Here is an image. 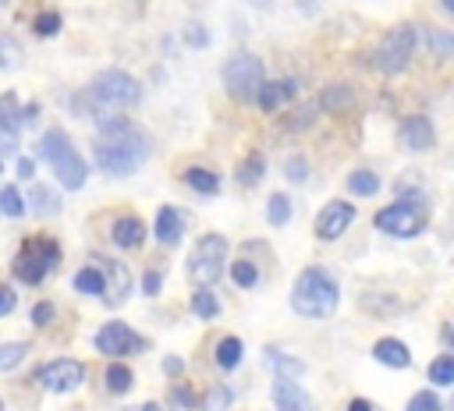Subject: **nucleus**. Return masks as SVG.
Wrapping results in <instances>:
<instances>
[{
	"label": "nucleus",
	"instance_id": "3c124183",
	"mask_svg": "<svg viewBox=\"0 0 454 411\" xmlns=\"http://www.w3.org/2000/svg\"><path fill=\"white\" fill-rule=\"evenodd\" d=\"M142 411H160V407H156V404H145V407H142Z\"/></svg>",
	"mask_w": 454,
	"mask_h": 411
},
{
	"label": "nucleus",
	"instance_id": "58836bf2",
	"mask_svg": "<svg viewBox=\"0 0 454 411\" xmlns=\"http://www.w3.org/2000/svg\"><path fill=\"white\" fill-rule=\"evenodd\" d=\"M426 39L436 46V53H440V57H447V53H450V32H443V28H433Z\"/></svg>",
	"mask_w": 454,
	"mask_h": 411
},
{
	"label": "nucleus",
	"instance_id": "37998d69",
	"mask_svg": "<svg viewBox=\"0 0 454 411\" xmlns=\"http://www.w3.org/2000/svg\"><path fill=\"white\" fill-rule=\"evenodd\" d=\"M287 177H291V181H305V159H301V156L287 159Z\"/></svg>",
	"mask_w": 454,
	"mask_h": 411
},
{
	"label": "nucleus",
	"instance_id": "a18cd8bd",
	"mask_svg": "<svg viewBox=\"0 0 454 411\" xmlns=\"http://www.w3.org/2000/svg\"><path fill=\"white\" fill-rule=\"evenodd\" d=\"M18 177H21V181L35 177V159H25V156H21V159H18Z\"/></svg>",
	"mask_w": 454,
	"mask_h": 411
},
{
	"label": "nucleus",
	"instance_id": "6ab92c4d",
	"mask_svg": "<svg viewBox=\"0 0 454 411\" xmlns=\"http://www.w3.org/2000/svg\"><path fill=\"white\" fill-rule=\"evenodd\" d=\"M110 237H114L117 248H138L142 237H145V223L138 216H121V220H114Z\"/></svg>",
	"mask_w": 454,
	"mask_h": 411
},
{
	"label": "nucleus",
	"instance_id": "2f4dec72",
	"mask_svg": "<svg viewBox=\"0 0 454 411\" xmlns=\"http://www.w3.org/2000/svg\"><path fill=\"white\" fill-rule=\"evenodd\" d=\"M106 386H110L114 393H128V390H131V368L114 361V365L106 368Z\"/></svg>",
	"mask_w": 454,
	"mask_h": 411
},
{
	"label": "nucleus",
	"instance_id": "a878e982",
	"mask_svg": "<svg viewBox=\"0 0 454 411\" xmlns=\"http://www.w3.org/2000/svg\"><path fill=\"white\" fill-rule=\"evenodd\" d=\"M266 220H270V227H284V223L291 220V198H287L284 191L270 195V206H266Z\"/></svg>",
	"mask_w": 454,
	"mask_h": 411
},
{
	"label": "nucleus",
	"instance_id": "aec40b11",
	"mask_svg": "<svg viewBox=\"0 0 454 411\" xmlns=\"http://www.w3.org/2000/svg\"><path fill=\"white\" fill-rule=\"evenodd\" d=\"M291 89H294V81H262V89H259V96H255V103L262 106V110H280L287 99H291Z\"/></svg>",
	"mask_w": 454,
	"mask_h": 411
},
{
	"label": "nucleus",
	"instance_id": "a211bd4d",
	"mask_svg": "<svg viewBox=\"0 0 454 411\" xmlns=\"http://www.w3.org/2000/svg\"><path fill=\"white\" fill-rule=\"evenodd\" d=\"M184 234V216L174 209V206H163L156 213V241L160 244H177Z\"/></svg>",
	"mask_w": 454,
	"mask_h": 411
},
{
	"label": "nucleus",
	"instance_id": "e433bc0d",
	"mask_svg": "<svg viewBox=\"0 0 454 411\" xmlns=\"http://www.w3.org/2000/svg\"><path fill=\"white\" fill-rule=\"evenodd\" d=\"M57 28H60V14L57 11H43L35 18V35H57Z\"/></svg>",
	"mask_w": 454,
	"mask_h": 411
},
{
	"label": "nucleus",
	"instance_id": "dca6fc26",
	"mask_svg": "<svg viewBox=\"0 0 454 411\" xmlns=\"http://www.w3.org/2000/svg\"><path fill=\"white\" fill-rule=\"evenodd\" d=\"M21 202H25V213H32V216H57L60 213V195L50 184H28V198H21Z\"/></svg>",
	"mask_w": 454,
	"mask_h": 411
},
{
	"label": "nucleus",
	"instance_id": "603ef678",
	"mask_svg": "<svg viewBox=\"0 0 454 411\" xmlns=\"http://www.w3.org/2000/svg\"><path fill=\"white\" fill-rule=\"evenodd\" d=\"M0 411H4V400H0Z\"/></svg>",
	"mask_w": 454,
	"mask_h": 411
},
{
	"label": "nucleus",
	"instance_id": "9b49d317",
	"mask_svg": "<svg viewBox=\"0 0 454 411\" xmlns=\"http://www.w3.org/2000/svg\"><path fill=\"white\" fill-rule=\"evenodd\" d=\"M35 379H39L50 393H71V390H78V386L85 383V365L74 361V358H57V361L43 365V368L35 372Z\"/></svg>",
	"mask_w": 454,
	"mask_h": 411
},
{
	"label": "nucleus",
	"instance_id": "0eeeda50",
	"mask_svg": "<svg viewBox=\"0 0 454 411\" xmlns=\"http://www.w3.org/2000/svg\"><path fill=\"white\" fill-rule=\"evenodd\" d=\"M429 223V213L419 206V198H401L394 206H383L376 213V230L390 237H419Z\"/></svg>",
	"mask_w": 454,
	"mask_h": 411
},
{
	"label": "nucleus",
	"instance_id": "c03bdc74",
	"mask_svg": "<svg viewBox=\"0 0 454 411\" xmlns=\"http://www.w3.org/2000/svg\"><path fill=\"white\" fill-rule=\"evenodd\" d=\"M188 43H192V46H206V43H209L206 28H202V25H188Z\"/></svg>",
	"mask_w": 454,
	"mask_h": 411
},
{
	"label": "nucleus",
	"instance_id": "f257e3e1",
	"mask_svg": "<svg viewBox=\"0 0 454 411\" xmlns=\"http://www.w3.org/2000/svg\"><path fill=\"white\" fill-rule=\"evenodd\" d=\"M149 149H153L149 135L138 131V128H135L131 120H124V117L103 120V124H99V138H96V145H92L96 167H99L103 174H110V177H128V174H135V170L149 159Z\"/></svg>",
	"mask_w": 454,
	"mask_h": 411
},
{
	"label": "nucleus",
	"instance_id": "864d4df0",
	"mask_svg": "<svg viewBox=\"0 0 454 411\" xmlns=\"http://www.w3.org/2000/svg\"><path fill=\"white\" fill-rule=\"evenodd\" d=\"M4 4H7V0H0V7H4Z\"/></svg>",
	"mask_w": 454,
	"mask_h": 411
},
{
	"label": "nucleus",
	"instance_id": "20e7f679",
	"mask_svg": "<svg viewBox=\"0 0 454 411\" xmlns=\"http://www.w3.org/2000/svg\"><path fill=\"white\" fill-rule=\"evenodd\" d=\"M39 156L50 163V170H53V177H57L60 188H67V191L85 188L89 167H85V159L78 156V149H74V142L67 138V131L50 128V131L39 138Z\"/></svg>",
	"mask_w": 454,
	"mask_h": 411
},
{
	"label": "nucleus",
	"instance_id": "c85d7f7f",
	"mask_svg": "<svg viewBox=\"0 0 454 411\" xmlns=\"http://www.w3.org/2000/svg\"><path fill=\"white\" fill-rule=\"evenodd\" d=\"M270 361H273V368H277V379H298V376H305V365H301L298 358H287V354L270 351Z\"/></svg>",
	"mask_w": 454,
	"mask_h": 411
},
{
	"label": "nucleus",
	"instance_id": "ddd939ff",
	"mask_svg": "<svg viewBox=\"0 0 454 411\" xmlns=\"http://www.w3.org/2000/svg\"><path fill=\"white\" fill-rule=\"evenodd\" d=\"M99 273H103V298H106V305H124V298L131 291V276H128L124 262H103Z\"/></svg>",
	"mask_w": 454,
	"mask_h": 411
},
{
	"label": "nucleus",
	"instance_id": "bb28decb",
	"mask_svg": "<svg viewBox=\"0 0 454 411\" xmlns=\"http://www.w3.org/2000/svg\"><path fill=\"white\" fill-rule=\"evenodd\" d=\"M192 312H195L199 319H216V315H220V301L213 298V291L202 287V291L192 294Z\"/></svg>",
	"mask_w": 454,
	"mask_h": 411
},
{
	"label": "nucleus",
	"instance_id": "5701e85b",
	"mask_svg": "<svg viewBox=\"0 0 454 411\" xmlns=\"http://www.w3.org/2000/svg\"><path fill=\"white\" fill-rule=\"evenodd\" d=\"M262 174H266V156H262V152L245 156V159H241V167H238V181H241L245 188L259 184V181H262Z\"/></svg>",
	"mask_w": 454,
	"mask_h": 411
},
{
	"label": "nucleus",
	"instance_id": "ea45409f",
	"mask_svg": "<svg viewBox=\"0 0 454 411\" xmlns=\"http://www.w3.org/2000/svg\"><path fill=\"white\" fill-rule=\"evenodd\" d=\"M174 404H177V411H192L195 407V397H192V390L188 386H174Z\"/></svg>",
	"mask_w": 454,
	"mask_h": 411
},
{
	"label": "nucleus",
	"instance_id": "412c9836",
	"mask_svg": "<svg viewBox=\"0 0 454 411\" xmlns=\"http://www.w3.org/2000/svg\"><path fill=\"white\" fill-rule=\"evenodd\" d=\"M184 181H188V188L199 191V195H216V191H220V177H216L213 170H206V167H188V170H184Z\"/></svg>",
	"mask_w": 454,
	"mask_h": 411
},
{
	"label": "nucleus",
	"instance_id": "c756f323",
	"mask_svg": "<svg viewBox=\"0 0 454 411\" xmlns=\"http://www.w3.org/2000/svg\"><path fill=\"white\" fill-rule=\"evenodd\" d=\"M355 103V96L344 89V85H330L326 92H323V106L330 110V113H340V110H348Z\"/></svg>",
	"mask_w": 454,
	"mask_h": 411
},
{
	"label": "nucleus",
	"instance_id": "c9c22d12",
	"mask_svg": "<svg viewBox=\"0 0 454 411\" xmlns=\"http://www.w3.org/2000/svg\"><path fill=\"white\" fill-rule=\"evenodd\" d=\"M408 411H443V404H440V397L436 393H415L411 400H408Z\"/></svg>",
	"mask_w": 454,
	"mask_h": 411
},
{
	"label": "nucleus",
	"instance_id": "72a5a7b5",
	"mask_svg": "<svg viewBox=\"0 0 454 411\" xmlns=\"http://www.w3.org/2000/svg\"><path fill=\"white\" fill-rule=\"evenodd\" d=\"M21 358H25V344H18V340H11V344H0V372L14 368Z\"/></svg>",
	"mask_w": 454,
	"mask_h": 411
},
{
	"label": "nucleus",
	"instance_id": "4c0bfd02",
	"mask_svg": "<svg viewBox=\"0 0 454 411\" xmlns=\"http://www.w3.org/2000/svg\"><path fill=\"white\" fill-rule=\"evenodd\" d=\"M231 400H234V393H231L227 386H216V390H209L206 407H209V411H223V407H231Z\"/></svg>",
	"mask_w": 454,
	"mask_h": 411
},
{
	"label": "nucleus",
	"instance_id": "6e6552de",
	"mask_svg": "<svg viewBox=\"0 0 454 411\" xmlns=\"http://www.w3.org/2000/svg\"><path fill=\"white\" fill-rule=\"evenodd\" d=\"M57 262H60V244L50 237H35V241H25L21 252L14 255V276L25 283H39Z\"/></svg>",
	"mask_w": 454,
	"mask_h": 411
},
{
	"label": "nucleus",
	"instance_id": "f704fd0d",
	"mask_svg": "<svg viewBox=\"0 0 454 411\" xmlns=\"http://www.w3.org/2000/svg\"><path fill=\"white\" fill-rule=\"evenodd\" d=\"M18 64H21V50H18V43H11V39L0 35V67H4V71H14Z\"/></svg>",
	"mask_w": 454,
	"mask_h": 411
},
{
	"label": "nucleus",
	"instance_id": "423d86ee",
	"mask_svg": "<svg viewBox=\"0 0 454 411\" xmlns=\"http://www.w3.org/2000/svg\"><path fill=\"white\" fill-rule=\"evenodd\" d=\"M227 266V237L223 234H202L188 255V276L202 287L216 283Z\"/></svg>",
	"mask_w": 454,
	"mask_h": 411
},
{
	"label": "nucleus",
	"instance_id": "2eb2a0df",
	"mask_svg": "<svg viewBox=\"0 0 454 411\" xmlns=\"http://www.w3.org/2000/svg\"><path fill=\"white\" fill-rule=\"evenodd\" d=\"M273 404H277V411H316L312 397L294 379H277L273 383Z\"/></svg>",
	"mask_w": 454,
	"mask_h": 411
},
{
	"label": "nucleus",
	"instance_id": "f03ea898",
	"mask_svg": "<svg viewBox=\"0 0 454 411\" xmlns=\"http://www.w3.org/2000/svg\"><path fill=\"white\" fill-rule=\"evenodd\" d=\"M138 103H142V85H138V78H131L121 67L99 71L85 89V110L96 117V124L110 120L114 110H131Z\"/></svg>",
	"mask_w": 454,
	"mask_h": 411
},
{
	"label": "nucleus",
	"instance_id": "f8f14e48",
	"mask_svg": "<svg viewBox=\"0 0 454 411\" xmlns=\"http://www.w3.org/2000/svg\"><path fill=\"white\" fill-rule=\"evenodd\" d=\"M351 223H355V206L333 198V202H326V206L319 209V216H316V237H319V241H337Z\"/></svg>",
	"mask_w": 454,
	"mask_h": 411
},
{
	"label": "nucleus",
	"instance_id": "393cba45",
	"mask_svg": "<svg viewBox=\"0 0 454 411\" xmlns=\"http://www.w3.org/2000/svg\"><path fill=\"white\" fill-rule=\"evenodd\" d=\"M238 361H241V340H238V337H223V340L216 344V365H220L223 372H231Z\"/></svg>",
	"mask_w": 454,
	"mask_h": 411
},
{
	"label": "nucleus",
	"instance_id": "f3484780",
	"mask_svg": "<svg viewBox=\"0 0 454 411\" xmlns=\"http://www.w3.org/2000/svg\"><path fill=\"white\" fill-rule=\"evenodd\" d=\"M372 358H376L380 365H387V368H408V365H411V354H408V347H404L397 337L376 340V344H372Z\"/></svg>",
	"mask_w": 454,
	"mask_h": 411
},
{
	"label": "nucleus",
	"instance_id": "a19ab883",
	"mask_svg": "<svg viewBox=\"0 0 454 411\" xmlns=\"http://www.w3.org/2000/svg\"><path fill=\"white\" fill-rule=\"evenodd\" d=\"M50 319H53V305H50V301H39V305L32 308V322H35V326H46Z\"/></svg>",
	"mask_w": 454,
	"mask_h": 411
},
{
	"label": "nucleus",
	"instance_id": "4be33fe9",
	"mask_svg": "<svg viewBox=\"0 0 454 411\" xmlns=\"http://www.w3.org/2000/svg\"><path fill=\"white\" fill-rule=\"evenodd\" d=\"M74 291L89 294V298H103V273H99V266H82L74 273Z\"/></svg>",
	"mask_w": 454,
	"mask_h": 411
},
{
	"label": "nucleus",
	"instance_id": "79ce46f5",
	"mask_svg": "<svg viewBox=\"0 0 454 411\" xmlns=\"http://www.w3.org/2000/svg\"><path fill=\"white\" fill-rule=\"evenodd\" d=\"M14 305H18V298H14V291L0 283V315H11V312H14Z\"/></svg>",
	"mask_w": 454,
	"mask_h": 411
},
{
	"label": "nucleus",
	"instance_id": "1a4fd4ad",
	"mask_svg": "<svg viewBox=\"0 0 454 411\" xmlns=\"http://www.w3.org/2000/svg\"><path fill=\"white\" fill-rule=\"evenodd\" d=\"M415 43H419L415 25H397V28H390V32L383 35V43L376 46V57H372L376 71H383V74L404 71L408 60H411V53H415Z\"/></svg>",
	"mask_w": 454,
	"mask_h": 411
},
{
	"label": "nucleus",
	"instance_id": "de8ad7c7",
	"mask_svg": "<svg viewBox=\"0 0 454 411\" xmlns=\"http://www.w3.org/2000/svg\"><path fill=\"white\" fill-rule=\"evenodd\" d=\"M181 368H184V361H181V358H174V354H167V358H163V372H174V376H177Z\"/></svg>",
	"mask_w": 454,
	"mask_h": 411
},
{
	"label": "nucleus",
	"instance_id": "9d476101",
	"mask_svg": "<svg viewBox=\"0 0 454 411\" xmlns=\"http://www.w3.org/2000/svg\"><path fill=\"white\" fill-rule=\"evenodd\" d=\"M96 351H103V354H110V358H121V354L145 351V340H142L131 326H124L121 319H110V322L99 326V333H96Z\"/></svg>",
	"mask_w": 454,
	"mask_h": 411
},
{
	"label": "nucleus",
	"instance_id": "49530a36",
	"mask_svg": "<svg viewBox=\"0 0 454 411\" xmlns=\"http://www.w3.org/2000/svg\"><path fill=\"white\" fill-rule=\"evenodd\" d=\"M160 283H163V276H160V273H145V280H142L145 294H160Z\"/></svg>",
	"mask_w": 454,
	"mask_h": 411
},
{
	"label": "nucleus",
	"instance_id": "7ed1b4c3",
	"mask_svg": "<svg viewBox=\"0 0 454 411\" xmlns=\"http://www.w3.org/2000/svg\"><path fill=\"white\" fill-rule=\"evenodd\" d=\"M337 301H340V291L337 283L323 273V269H301L294 287H291V308L305 319H330L337 312Z\"/></svg>",
	"mask_w": 454,
	"mask_h": 411
},
{
	"label": "nucleus",
	"instance_id": "7c9ffc66",
	"mask_svg": "<svg viewBox=\"0 0 454 411\" xmlns=\"http://www.w3.org/2000/svg\"><path fill=\"white\" fill-rule=\"evenodd\" d=\"M429 379H433L436 386H450V383H454V358H450V354H440V358L429 365Z\"/></svg>",
	"mask_w": 454,
	"mask_h": 411
},
{
	"label": "nucleus",
	"instance_id": "cd10ccee",
	"mask_svg": "<svg viewBox=\"0 0 454 411\" xmlns=\"http://www.w3.org/2000/svg\"><path fill=\"white\" fill-rule=\"evenodd\" d=\"M0 213L11 216V220L25 216V202H21V191H18L14 184H4V188H0Z\"/></svg>",
	"mask_w": 454,
	"mask_h": 411
},
{
	"label": "nucleus",
	"instance_id": "4468645a",
	"mask_svg": "<svg viewBox=\"0 0 454 411\" xmlns=\"http://www.w3.org/2000/svg\"><path fill=\"white\" fill-rule=\"evenodd\" d=\"M401 138H404V145H408L411 152H426V149H433L436 131H433L429 117L415 113V117H404V124H401Z\"/></svg>",
	"mask_w": 454,
	"mask_h": 411
},
{
	"label": "nucleus",
	"instance_id": "473e14b6",
	"mask_svg": "<svg viewBox=\"0 0 454 411\" xmlns=\"http://www.w3.org/2000/svg\"><path fill=\"white\" fill-rule=\"evenodd\" d=\"M231 276H234L238 287H255V283H259V269H255L252 262H234V266H231Z\"/></svg>",
	"mask_w": 454,
	"mask_h": 411
},
{
	"label": "nucleus",
	"instance_id": "09e8293b",
	"mask_svg": "<svg viewBox=\"0 0 454 411\" xmlns=\"http://www.w3.org/2000/svg\"><path fill=\"white\" fill-rule=\"evenodd\" d=\"M348 411H372V404H369V400H362V397H355V400L348 404Z\"/></svg>",
	"mask_w": 454,
	"mask_h": 411
},
{
	"label": "nucleus",
	"instance_id": "b1692460",
	"mask_svg": "<svg viewBox=\"0 0 454 411\" xmlns=\"http://www.w3.org/2000/svg\"><path fill=\"white\" fill-rule=\"evenodd\" d=\"M348 191H351V195L369 198V195H376V191H380V177H376L372 170H355V174L348 177Z\"/></svg>",
	"mask_w": 454,
	"mask_h": 411
},
{
	"label": "nucleus",
	"instance_id": "8fccbe9b",
	"mask_svg": "<svg viewBox=\"0 0 454 411\" xmlns=\"http://www.w3.org/2000/svg\"><path fill=\"white\" fill-rule=\"evenodd\" d=\"M443 4V11H454V0H440Z\"/></svg>",
	"mask_w": 454,
	"mask_h": 411
},
{
	"label": "nucleus",
	"instance_id": "39448f33",
	"mask_svg": "<svg viewBox=\"0 0 454 411\" xmlns=\"http://www.w3.org/2000/svg\"><path fill=\"white\" fill-rule=\"evenodd\" d=\"M220 81H223V89L231 92V99H238V103H255V96H259V89H262V60L255 57V53H234V57H227L223 60V67H220Z\"/></svg>",
	"mask_w": 454,
	"mask_h": 411
}]
</instances>
